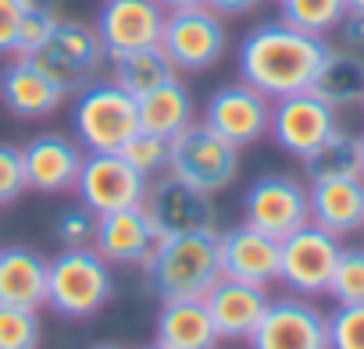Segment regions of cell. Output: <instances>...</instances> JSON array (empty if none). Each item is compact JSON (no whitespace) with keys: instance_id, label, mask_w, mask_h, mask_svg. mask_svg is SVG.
Instances as JSON below:
<instances>
[{"instance_id":"f546056e","label":"cell","mask_w":364,"mask_h":349,"mask_svg":"<svg viewBox=\"0 0 364 349\" xmlns=\"http://www.w3.org/2000/svg\"><path fill=\"white\" fill-rule=\"evenodd\" d=\"M40 342H43L40 310L0 303V349H40Z\"/></svg>"},{"instance_id":"3957f363","label":"cell","mask_w":364,"mask_h":349,"mask_svg":"<svg viewBox=\"0 0 364 349\" xmlns=\"http://www.w3.org/2000/svg\"><path fill=\"white\" fill-rule=\"evenodd\" d=\"M114 296L111 264L93 246L61 250L47 264V306L61 317L82 321L100 314Z\"/></svg>"},{"instance_id":"484cf974","label":"cell","mask_w":364,"mask_h":349,"mask_svg":"<svg viewBox=\"0 0 364 349\" xmlns=\"http://www.w3.org/2000/svg\"><path fill=\"white\" fill-rule=\"evenodd\" d=\"M175 75H178V72H175V65L168 61V54L161 50V43H157V47L125 50V54L111 57V79H114L125 93H132L136 100H139L143 93L157 89L161 82L175 79Z\"/></svg>"},{"instance_id":"8fae6325","label":"cell","mask_w":364,"mask_h":349,"mask_svg":"<svg viewBox=\"0 0 364 349\" xmlns=\"http://www.w3.org/2000/svg\"><path fill=\"white\" fill-rule=\"evenodd\" d=\"M243 221L275 236V239H286L289 232H296L300 225L311 221L307 186L300 179H293V174H282V171L261 174L243 193Z\"/></svg>"},{"instance_id":"8992f818","label":"cell","mask_w":364,"mask_h":349,"mask_svg":"<svg viewBox=\"0 0 364 349\" xmlns=\"http://www.w3.org/2000/svg\"><path fill=\"white\" fill-rule=\"evenodd\" d=\"M225 47H229L225 18L215 15L208 4L178 8V11L164 15L161 50L168 54L175 72H190V75L208 72L225 57Z\"/></svg>"},{"instance_id":"7c38bea8","label":"cell","mask_w":364,"mask_h":349,"mask_svg":"<svg viewBox=\"0 0 364 349\" xmlns=\"http://www.w3.org/2000/svg\"><path fill=\"white\" fill-rule=\"evenodd\" d=\"M336 128H339L336 107H328L311 89H300V93H289V96L272 100L268 135L275 139L279 150H286L296 160L307 157L314 146H321Z\"/></svg>"},{"instance_id":"5bb4252c","label":"cell","mask_w":364,"mask_h":349,"mask_svg":"<svg viewBox=\"0 0 364 349\" xmlns=\"http://www.w3.org/2000/svg\"><path fill=\"white\" fill-rule=\"evenodd\" d=\"M247 342L250 349H328L325 314L314 303H307V296L268 299Z\"/></svg>"},{"instance_id":"2e32d148","label":"cell","mask_w":364,"mask_h":349,"mask_svg":"<svg viewBox=\"0 0 364 349\" xmlns=\"http://www.w3.org/2000/svg\"><path fill=\"white\" fill-rule=\"evenodd\" d=\"M86 150L79 146L75 135L65 132H36L26 146H22V160H26V182L33 193L43 196H58V193H72L79 167H82Z\"/></svg>"},{"instance_id":"5b68a950","label":"cell","mask_w":364,"mask_h":349,"mask_svg":"<svg viewBox=\"0 0 364 349\" xmlns=\"http://www.w3.org/2000/svg\"><path fill=\"white\" fill-rule=\"evenodd\" d=\"M168 171L204 193H222L240 174V146L222 139L204 121H190L168 139Z\"/></svg>"},{"instance_id":"7bdbcfd3","label":"cell","mask_w":364,"mask_h":349,"mask_svg":"<svg viewBox=\"0 0 364 349\" xmlns=\"http://www.w3.org/2000/svg\"><path fill=\"white\" fill-rule=\"evenodd\" d=\"M360 104H364V100H360Z\"/></svg>"},{"instance_id":"9c48e42d","label":"cell","mask_w":364,"mask_h":349,"mask_svg":"<svg viewBox=\"0 0 364 349\" xmlns=\"http://www.w3.org/2000/svg\"><path fill=\"white\" fill-rule=\"evenodd\" d=\"M339 239L314 221L300 225L286 239H279V282L293 296H325L336 257H339Z\"/></svg>"},{"instance_id":"7402d4cb","label":"cell","mask_w":364,"mask_h":349,"mask_svg":"<svg viewBox=\"0 0 364 349\" xmlns=\"http://www.w3.org/2000/svg\"><path fill=\"white\" fill-rule=\"evenodd\" d=\"M154 342L168 349H218L222 335L204 299H161L154 321Z\"/></svg>"},{"instance_id":"4dcf8cb0","label":"cell","mask_w":364,"mask_h":349,"mask_svg":"<svg viewBox=\"0 0 364 349\" xmlns=\"http://www.w3.org/2000/svg\"><path fill=\"white\" fill-rule=\"evenodd\" d=\"M118 153H122L136 171H143L146 179H154V174L168 171V139H164V135H154V132L136 128V132L122 143Z\"/></svg>"},{"instance_id":"ac0fdd59","label":"cell","mask_w":364,"mask_h":349,"mask_svg":"<svg viewBox=\"0 0 364 349\" xmlns=\"http://www.w3.org/2000/svg\"><path fill=\"white\" fill-rule=\"evenodd\" d=\"M68 96L72 93L54 75H47L33 57L15 54V61H8L4 72H0V104L22 121L50 118Z\"/></svg>"},{"instance_id":"277c9868","label":"cell","mask_w":364,"mask_h":349,"mask_svg":"<svg viewBox=\"0 0 364 349\" xmlns=\"http://www.w3.org/2000/svg\"><path fill=\"white\" fill-rule=\"evenodd\" d=\"M72 128L86 153L122 150V143L139 128L136 96L114 79H93L72 93Z\"/></svg>"},{"instance_id":"6da1fadb","label":"cell","mask_w":364,"mask_h":349,"mask_svg":"<svg viewBox=\"0 0 364 349\" xmlns=\"http://www.w3.org/2000/svg\"><path fill=\"white\" fill-rule=\"evenodd\" d=\"M325 54H328L325 36L293 29L289 22H261L240 40L236 68L243 82H250L268 100H279L311 89Z\"/></svg>"},{"instance_id":"30bf717a","label":"cell","mask_w":364,"mask_h":349,"mask_svg":"<svg viewBox=\"0 0 364 349\" xmlns=\"http://www.w3.org/2000/svg\"><path fill=\"white\" fill-rule=\"evenodd\" d=\"M146 174L136 171L118 150H104V153H86L75 189L79 204L90 214H107V211H122V207H139L143 193H146Z\"/></svg>"},{"instance_id":"ab89813d","label":"cell","mask_w":364,"mask_h":349,"mask_svg":"<svg viewBox=\"0 0 364 349\" xmlns=\"http://www.w3.org/2000/svg\"><path fill=\"white\" fill-rule=\"evenodd\" d=\"M90 349H125V345H118V342H97V345H90Z\"/></svg>"},{"instance_id":"f35d334b","label":"cell","mask_w":364,"mask_h":349,"mask_svg":"<svg viewBox=\"0 0 364 349\" xmlns=\"http://www.w3.org/2000/svg\"><path fill=\"white\" fill-rule=\"evenodd\" d=\"M346 11H360L364 15V0H346Z\"/></svg>"},{"instance_id":"ba28073f","label":"cell","mask_w":364,"mask_h":349,"mask_svg":"<svg viewBox=\"0 0 364 349\" xmlns=\"http://www.w3.org/2000/svg\"><path fill=\"white\" fill-rule=\"evenodd\" d=\"M33 61L47 75H54L68 93H75L104 72L107 54H104V43L93 26L75 22V18H58L47 43L33 54Z\"/></svg>"},{"instance_id":"cb8c5ba5","label":"cell","mask_w":364,"mask_h":349,"mask_svg":"<svg viewBox=\"0 0 364 349\" xmlns=\"http://www.w3.org/2000/svg\"><path fill=\"white\" fill-rule=\"evenodd\" d=\"M136 114H139V128L171 139L175 132H182L190 121H197V100L190 93V86L178 75L161 82L157 89L143 93L136 100Z\"/></svg>"},{"instance_id":"e575fe53","label":"cell","mask_w":364,"mask_h":349,"mask_svg":"<svg viewBox=\"0 0 364 349\" xmlns=\"http://www.w3.org/2000/svg\"><path fill=\"white\" fill-rule=\"evenodd\" d=\"M54 239L61 243V250H72V246H90L93 239V214L79 204V207H68L58 214L54 221Z\"/></svg>"},{"instance_id":"74e56055","label":"cell","mask_w":364,"mask_h":349,"mask_svg":"<svg viewBox=\"0 0 364 349\" xmlns=\"http://www.w3.org/2000/svg\"><path fill=\"white\" fill-rule=\"evenodd\" d=\"M164 11H178V8H193V4H204V0H157Z\"/></svg>"},{"instance_id":"836d02e7","label":"cell","mask_w":364,"mask_h":349,"mask_svg":"<svg viewBox=\"0 0 364 349\" xmlns=\"http://www.w3.org/2000/svg\"><path fill=\"white\" fill-rule=\"evenodd\" d=\"M26 189H29V182H26L22 146L0 143V207H4V204H15Z\"/></svg>"},{"instance_id":"1f68e13d","label":"cell","mask_w":364,"mask_h":349,"mask_svg":"<svg viewBox=\"0 0 364 349\" xmlns=\"http://www.w3.org/2000/svg\"><path fill=\"white\" fill-rule=\"evenodd\" d=\"M328 349H364V303H336L325 317Z\"/></svg>"},{"instance_id":"ffe728a7","label":"cell","mask_w":364,"mask_h":349,"mask_svg":"<svg viewBox=\"0 0 364 349\" xmlns=\"http://www.w3.org/2000/svg\"><path fill=\"white\" fill-rule=\"evenodd\" d=\"M200 299H204L218 335L236 342V338H250V331L257 328L272 296H268V285H254V282H240V278L222 275Z\"/></svg>"},{"instance_id":"d6a6232c","label":"cell","mask_w":364,"mask_h":349,"mask_svg":"<svg viewBox=\"0 0 364 349\" xmlns=\"http://www.w3.org/2000/svg\"><path fill=\"white\" fill-rule=\"evenodd\" d=\"M58 18H61V15H58V8H50V4L29 8V11L22 15V26H18L15 54H18V57H33V54L47 43V36H50V29H54Z\"/></svg>"},{"instance_id":"e0dca14e","label":"cell","mask_w":364,"mask_h":349,"mask_svg":"<svg viewBox=\"0 0 364 349\" xmlns=\"http://www.w3.org/2000/svg\"><path fill=\"white\" fill-rule=\"evenodd\" d=\"M90 246L111 267H143L157 246V232L143 207H122L107 214H93V239Z\"/></svg>"},{"instance_id":"d6986e66","label":"cell","mask_w":364,"mask_h":349,"mask_svg":"<svg viewBox=\"0 0 364 349\" xmlns=\"http://www.w3.org/2000/svg\"><path fill=\"white\" fill-rule=\"evenodd\" d=\"M218 267L229 278L272 285L279 282V239L247 221L232 225L218 232Z\"/></svg>"},{"instance_id":"8d00e7d4","label":"cell","mask_w":364,"mask_h":349,"mask_svg":"<svg viewBox=\"0 0 364 349\" xmlns=\"http://www.w3.org/2000/svg\"><path fill=\"white\" fill-rule=\"evenodd\" d=\"M204 4L222 18H240V15H250L261 0H204Z\"/></svg>"},{"instance_id":"52a82bcc","label":"cell","mask_w":364,"mask_h":349,"mask_svg":"<svg viewBox=\"0 0 364 349\" xmlns=\"http://www.w3.org/2000/svg\"><path fill=\"white\" fill-rule=\"evenodd\" d=\"M139 207L150 218L157 239L182 236V232H218V211L211 193L175 179L171 171H161L146 182Z\"/></svg>"},{"instance_id":"60d3db41","label":"cell","mask_w":364,"mask_h":349,"mask_svg":"<svg viewBox=\"0 0 364 349\" xmlns=\"http://www.w3.org/2000/svg\"><path fill=\"white\" fill-rule=\"evenodd\" d=\"M357 139H360V179H364V132H360Z\"/></svg>"},{"instance_id":"7a4b0ae2","label":"cell","mask_w":364,"mask_h":349,"mask_svg":"<svg viewBox=\"0 0 364 349\" xmlns=\"http://www.w3.org/2000/svg\"><path fill=\"white\" fill-rule=\"evenodd\" d=\"M143 275L157 299H200L222 278L218 232H182L157 239Z\"/></svg>"},{"instance_id":"b9f144b4","label":"cell","mask_w":364,"mask_h":349,"mask_svg":"<svg viewBox=\"0 0 364 349\" xmlns=\"http://www.w3.org/2000/svg\"><path fill=\"white\" fill-rule=\"evenodd\" d=\"M139 349H168V345H161V342H150V345H139Z\"/></svg>"},{"instance_id":"d590c367","label":"cell","mask_w":364,"mask_h":349,"mask_svg":"<svg viewBox=\"0 0 364 349\" xmlns=\"http://www.w3.org/2000/svg\"><path fill=\"white\" fill-rule=\"evenodd\" d=\"M336 29H339V40H343L346 50L364 54V15H360V11H346Z\"/></svg>"},{"instance_id":"9a60e30c","label":"cell","mask_w":364,"mask_h":349,"mask_svg":"<svg viewBox=\"0 0 364 349\" xmlns=\"http://www.w3.org/2000/svg\"><path fill=\"white\" fill-rule=\"evenodd\" d=\"M164 8L157 0H104L97 8V36L104 43L107 61L125 54V50H139V47H157L161 43V29H164Z\"/></svg>"},{"instance_id":"4316f807","label":"cell","mask_w":364,"mask_h":349,"mask_svg":"<svg viewBox=\"0 0 364 349\" xmlns=\"http://www.w3.org/2000/svg\"><path fill=\"white\" fill-rule=\"evenodd\" d=\"M304 174L311 182L318 179H350V174H360V139L353 132L336 128L321 146H314L307 157H300Z\"/></svg>"},{"instance_id":"f1b7e54d","label":"cell","mask_w":364,"mask_h":349,"mask_svg":"<svg viewBox=\"0 0 364 349\" xmlns=\"http://www.w3.org/2000/svg\"><path fill=\"white\" fill-rule=\"evenodd\" d=\"M325 292L336 303H364V246L339 250Z\"/></svg>"},{"instance_id":"44dd1931","label":"cell","mask_w":364,"mask_h":349,"mask_svg":"<svg viewBox=\"0 0 364 349\" xmlns=\"http://www.w3.org/2000/svg\"><path fill=\"white\" fill-rule=\"evenodd\" d=\"M307 207L311 221L325 232L353 236L364 228V179L350 174V179H318L307 189Z\"/></svg>"},{"instance_id":"83f0119b","label":"cell","mask_w":364,"mask_h":349,"mask_svg":"<svg viewBox=\"0 0 364 349\" xmlns=\"http://www.w3.org/2000/svg\"><path fill=\"white\" fill-rule=\"evenodd\" d=\"M279 8H282V22H289L293 29L325 36L343 22L346 0H279Z\"/></svg>"},{"instance_id":"d4e9b609","label":"cell","mask_w":364,"mask_h":349,"mask_svg":"<svg viewBox=\"0 0 364 349\" xmlns=\"http://www.w3.org/2000/svg\"><path fill=\"white\" fill-rule=\"evenodd\" d=\"M311 93H318L336 111L360 104L364 100V54H353L346 47L343 50L328 47V54L311 82Z\"/></svg>"},{"instance_id":"603a6c76","label":"cell","mask_w":364,"mask_h":349,"mask_svg":"<svg viewBox=\"0 0 364 349\" xmlns=\"http://www.w3.org/2000/svg\"><path fill=\"white\" fill-rule=\"evenodd\" d=\"M47 257L33 246L0 250V303L40 310L47 306Z\"/></svg>"},{"instance_id":"4fadbf2b","label":"cell","mask_w":364,"mask_h":349,"mask_svg":"<svg viewBox=\"0 0 364 349\" xmlns=\"http://www.w3.org/2000/svg\"><path fill=\"white\" fill-rule=\"evenodd\" d=\"M268 118H272V100L257 93L250 82H225L204 100V125L215 128L222 139L232 146H254L257 139L268 135Z\"/></svg>"}]
</instances>
